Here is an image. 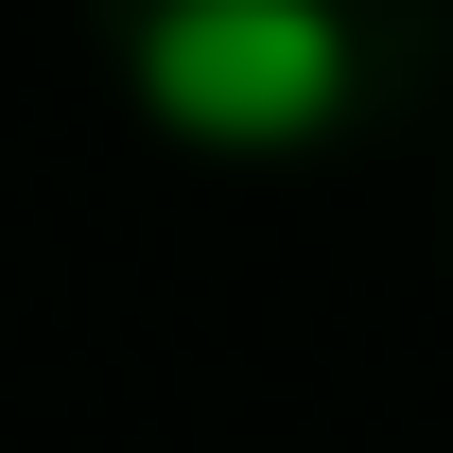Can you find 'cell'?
Wrapping results in <instances>:
<instances>
[{
    "instance_id": "obj_1",
    "label": "cell",
    "mask_w": 453,
    "mask_h": 453,
    "mask_svg": "<svg viewBox=\"0 0 453 453\" xmlns=\"http://www.w3.org/2000/svg\"><path fill=\"white\" fill-rule=\"evenodd\" d=\"M122 70L192 140H314L349 105L366 35H349L332 0H157V18H122Z\"/></svg>"
}]
</instances>
